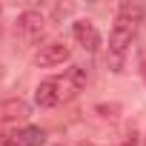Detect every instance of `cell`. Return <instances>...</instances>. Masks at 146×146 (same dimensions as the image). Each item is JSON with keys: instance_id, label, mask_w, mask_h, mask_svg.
Returning a JSON list of instances; mask_svg holds the SVG:
<instances>
[{"instance_id": "1", "label": "cell", "mask_w": 146, "mask_h": 146, "mask_svg": "<svg viewBox=\"0 0 146 146\" xmlns=\"http://www.w3.org/2000/svg\"><path fill=\"white\" fill-rule=\"evenodd\" d=\"M137 23H129L123 17H115V26L109 32V49H106V66L109 72H115V75H120L123 66H126V54H129V46L137 35Z\"/></svg>"}, {"instance_id": "2", "label": "cell", "mask_w": 146, "mask_h": 146, "mask_svg": "<svg viewBox=\"0 0 146 146\" xmlns=\"http://www.w3.org/2000/svg\"><path fill=\"white\" fill-rule=\"evenodd\" d=\"M86 83H89V69L86 66H78V63L69 66L66 75L57 78V98H60V103L63 100H72L75 95H80L86 89Z\"/></svg>"}, {"instance_id": "3", "label": "cell", "mask_w": 146, "mask_h": 146, "mask_svg": "<svg viewBox=\"0 0 146 146\" xmlns=\"http://www.w3.org/2000/svg\"><path fill=\"white\" fill-rule=\"evenodd\" d=\"M69 57H72V49H69L63 40H49L46 46L37 49V54H35V66H40V69H52V66L66 63Z\"/></svg>"}, {"instance_id": "4", "label": "cell", "mask_w": 146, "mask_h": 146, "mask_svg": "<svg viewBox=\"0 0 146 146\" xmlns=\"http://www.w3.org/2000/svg\"><path fill=\"white\" fill-rule=\"evenodd\" d=\"M72 37L78 40V46L83 49V52H89V54H95L98 49H100V32H98V26L92 23V20H75L72 23Z\"/></svg>"}, {"instance_id": "5", "label": "cell", "mask_w": 146, "mask_h": 146, "mask_svg": "<svg viewBox=\"0 0 146 146\" xmlns=\"http://www.w3.org/2000/svg\"><path fill=\"white\" fill-rule=\"evenodd\" d=\"M15 29H17L20 37H26V40H37V37L46 32V17H43L37 9H26V12L17 15Z\"/></svg>"}, {"instance_id": "6", "label": "cell", "mask_w": 146, "mask_h": 146, "mask_svg": "<svg viewBox=\"0 0 146 146\" xmlns=\"http://www.w3.org/2000/svg\"><path fill=\"white\" fill-rule=\"evenodd\" d=\"M32 115V106L23 98H9L0 103V123H26Z\"/></svg>"}, {"instance_id": "7", "label": "cell", "mask_w": 146, "mask_h": 146, "mask_svg": "<svg viewBox=\"0 0 146 146\" xmlns=\"http://www.w3.org/2000/svg\"><path fill=\"white\" fill-rule=\"evenodd\" d=\"M35 103H37L40 109H52V106L60 103V98H57V78H46V80L37 83V89H35Z\"/></svg>"}, {"instance_id": "8", "label": "cell", "mask_w": 146, "mask_h": 146, "mask_svg": "<svg viewBox=\"0 0 146 146\" xmlns=\"http://www.w3.org/2000/svg\"><path fill=\"white\" fill-rule=\"evenodd\" d=\"M15 135V146H43L46 143V132L40 126H23L20 132H12Z\"/></svg>"}, {"instance_id": "9", "label": "cell", "mask_w": 146, "mask_h": 146, "mask_svg": "<svg viewBox=\"0 0 146 146\" xmlns=\"http://www.w3.org/2000/svg\"><path fill=\"white\" fill-rule=\"evenodd\" d=\"M117 17H123V20L140 26V23L146 20V6H143V3H132V0H123V3L117 6Z\"/></svg>"}, {"instance_id": "10", "label": "cell", "mask_w": 146, "mask_h": 146, "mask_svg": "<svg viewBox=\"0 0 146 146\" xmlns=\"http://www.w3.org/2000/svg\"><path fill=\"white\" fill-rule=\"evenodd\" d=\"M95 112H98L100 117H109V120H115V117L120 115V103H98V106H95Z\"/></svg>"}, {"instance_id": "11", "label": "cell", "mask_w": 146, "mask_h": 146, "mask_svg": "<svg viewBox=\"0 0 146 146\" xmlns=\"http://www.w3.org/2000/svg\"><path fill=\"white\" fill-rule=\"evenodd\" d=\"M120 146H140V135H137V132L132 129V132H129V135L123 137V143H120Z\"/></svg>"}, {"instance_id": "12", "label": "cell", "mask_w": 146, "mask_h": 146, "mask_svg": "<svg viewBox=\"0 0 146 146\" xmlns=\"http://www.w3.org/2000/svg\"><path fill=\"white\" fill-rule=\"evenodd\" d=\"M140 75H143V80H146V49H143V54H140Z\"/></svg>"}, {"instance_id": "13", "label": "cell", "mask_w": 146, "mask_h": 146, "mask_svg": "<svg viewBox=\"0 0 146 146\" xmlns=\"http://www.w3.org/2000/svg\"><path fill=\"white\" fill-rule=\"evenodd\" d=\"M52 146H66V143H52Z\"/></svg>"}, {"instance_id": "14", "label": "cell", "mask_w": 146, "mask_h": 146, "mask_svg": "<svg viewBox=\"0 0 146 146\" xmlns=\"http://www.w3.org/2000/svg\"><path fill=\"white\" fill-rule=\"evenodd\" d=\"M0 35H3V23H0Z\"/></svg>"}, {"instance_id": "15", "label": "cell", "mask_w": 146, "mask_h": 146, "mask_svg": "<svg viewBox=\"0 0 146 146\" xmlns=\"http://www.w3.org/2000/svg\"><path fill=\"white\" fill-rule=\"evenodd\" d=\"M0 78H3V69H0Z\"/></svg>"}, {"instance_id": "16", "label": "cell", "mask_w": 146, "mask_h": 146, "mask_svg": "<svg viewBox=\"0 0 146 146\" xmlns=\"http://www.w3.org/2000/svg\"><path fill=\"white\" fill-rule=\"evenodd\" d=\"M143 146H146V137H143Z\"/></svg>"}]
</instances>
